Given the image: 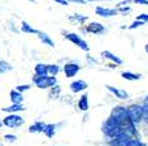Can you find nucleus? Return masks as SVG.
Segmentation results:
<instances>
[{
	"label": "nucleus",
	"mask_w": 148,
	"mask_h": 146,
	"mask_svg": "<svg viewBox=\"0 0 148 146\" xmlns=\"http://www.w3.org/2000/svg\"><path fill=\"white\" fill-rule=\"evenodd\" d=\"M122 130H123V125L118 124L111 116L103 122V124H102V133L105 134V136H107V137H110V138L116 137Z\"/></svg>",
	"instance_id": "1"
},
{
	"label": "nucleus",
	"mask_w": 148,
	"mask_h": 146,
	"mask_svg": "<svg viewBox=\"0 0 148 146\" xmlns=\"http://www.w3.org/2000/svg\"><path fill=\"white\" fill-rule=\"evenodd\" d=\"M33 83L36 84L37 88H50L57 84V78L54 75H36L33 76Z\"/></svg>",
	"instance_id": "2"
},
{
	"label": "nucleus",
	"mask_w": 148,
	"mask_h": 146,
	"mask_svg": "<svg viewBox=\"0 0 148 146\" xmlns=\"http://www.w3.org/2000/svg\"><path fill=\"white\" fill-rule=\"evenodd\" d=\"M110 116L118 122V124L123 125L124 122L128 120V108H127V107H123V105L114 107L112 111H111Z\"/></svg>",
	"instance_id": "3"
},
{
	"label": "nucleus",
	"mask_w": 148,
	"mask_h": 146,
	"mask_svg": "<svg viewBox=\"0 0 148 146\" xmlns=\"http://www.w3.org/2000/svg\"><path fill=\"white\" fill-rule=\"evenodd\" d=\"M3 124L7 128H18V126L25 124V119L17 113H9L3 119Z\"/></svg>",
	"instance_id": "4"
},
{
	"label": "nucleus",
	"mask_w": 148,
	"mask_h": 146,
	"mask_svg": "<svg viewBox=\"0 0 148 146\" xmlns=\"http://www.w3.org/2000/svg\"><path fill=\"white\" fill-rule=\"evenodd\" d=\"M128 120L134 124H139L143 120V105L132 104L128 107Z\"/></svg>",
	"instance_id": "5"
},
{
	"label": "nucleus",
	"mask_w": 148,
	"mask_h": 146,
	"mask_svg": "<svg viewBox=\"0 0 148 146\" xmlns=\"http://www.w3.org/2000/svg\"><path fill=\"white\" fill-rule=\"evenodd\" d=\"M65 37H66V40H69L71 43L77 45L78 48L82 49V50H85V52H89V50H90L87 42H86V41H83L77 33H66V34H65Z\"/></svg>",
	"instance_id": "6"
},
{
	"label": "nucleus",
	"mask_w": 148,
	"mask_h": 146,
	"mask_svg": "<svg viewBox=\"0 0 148 146\" xmlns=\"http://www.w3.org/2000/svg\"><path fill=\"white\" fill-rule=\"evenodd\" d=\"M81 70V66L75 62H69L64 66V74L66 78H74L78 74V71Z\"/></svg>",
	"instance_id": "7"
},
{
	"label": "nucleus",
	"mask_w": 148,
	"mask_h": 146,
	"mask_svg": "<svg viewBox=\"0 0 148 146\" xmlns=\"http://www.w3.org/2000/svg\"><path fill=\"white\" fill-rule=\"evenodd\" d=\"M83 31H85V33L87 32V33H92V34H102L106 32V28L103 26L101 22L94 21V22H90Z\"/></svg>",
	"instance_id": "8"
},
{
	"label": "nucleus",
	"mask_w": 148,
	"mask_h": 146,
	"mask_svg": "<svg viewBox=\"0 0 148 146\" xmlns=\"http://www.w3.org/2000/svg\"><path fill=\"white\" fill-rule=\"evenodd\" d=\"M118 13L116 8H105V7H97L95 8V15L101 16V17H112Z\"/></svg>",
	"instance_id": "9"
},
{
	"label": "nucleus",
	"mask_w": 148,
	"mask_h": 146,
	"mask_svg": "<svg viewBox=\"0 0 148 146\" xmlns=\"http://www.w3.org/2000/svg\"><path fill=\"white\" fill-rule=\"evenodd\" d=\"M69 87H70V91L71 92L78 94V92H83V91H85V90L89 87V84H87V82L79 79V80H74V82H71Z\"/></svg>",
	"instance_id": "10"
},
{
	"label": "nucleus",
	"mask_w": 148,
	"mask_h": 146,
	"mask_svg": "<svg viewBox=\"0 0 148 146\" xmlns=\"http://www.w3.org/2000/svg\"><path fill=\"white\" fill-rule=\"evenodd\" d=\"M106 88H107L112 95H115L118 99H120V100H127V99H128V92L124 91V90L116 88V87H114V86H110V84L106 86Z\"/></svg>",
	"instance_id": "11"
},
{
	"label": "nucleus",
	"mask_w": 148,
	"mask_h": 146,
	"mask_svg": "<svg viewBox=\"0 0 148 146\" xmlns=\"http://www.w3.org/2000/svg\"><path fill=\"white\" fill-rule=\"evenodd\" d=\"M101 55H102V58H105V59H108V61L114 62L115 65H123V61H122V59H120L118 55H115L114 53L108 52V50H105V52H102Z\"/></svg>",
	"instance_id": "12"
},
{
	"label": "nucleus",
	"mask_w": 148,
	"mask_h": 146,
	"mask_svg": "<svg viewBox=\"0 0 148 146\" xmlns=\"http://www.w3.org/2000/svg\"><path fill=\"white\" fill-rule=\"evenodd\" d=\"M25 109H27V108L23 105V103H13L12 105L3 108V111L7 113H17V112H23V111H25Z\"/></svg>",
	"instance_id": "13"
},
{
	"label": "nucleus",
	"mask_w": 148,
	"mask_h": 146,
	"mask_svg": "<svg viewBox=\"0 0 148 146\" xmlns=\"http://www.w3.org/2000/svg\"><path fill=\"white\" fill-rule=\"evenodd\" d=\"M37 37H38V40H40L44 45L49 46V48H54V42H53V40L49 37V34H46L45 32H40V31H38Z\"/></svg>",
	"instance_id": "14"
},
{
	"label": "nucleus",
	"mask_w": 148,
	"mask_h": 146,
	"mask_svg": "<svg viewBox=\"0 0 148 146\" xmlns=\"http://www.w3.org/2000/svg\"><path fill=\"white\" fill-rule=\"evenodd\" d=\"M45 125L42 121H36L34 124H32L31 126H29V133H42L44 129H45Z\"/></svg>",
	"instance_id": "15"
},
{
	"label": "nucleus",
	"mask_w": 148,
	"mask_h": 146,
	"mask_svg": "<svg viewBox=\"0 0 148 146\" xmlns=\"http://www.w3.org/2000/svg\"><path fill=\"white\" fill-rule=\"evenodd\" d=\"M78 108L83 112H86L89 109V95L85 94L79 97V100H78Z\"/></svg>",
	"instance_id": "16"
},
{
	"label": "nucleus",
	"mask_w": 148,
	"mask_h": 146,
	"mask_svg": "<svg viewBox=\"0 0 148 146\" xmlns=\"http://www.w3.org/2000/svg\"><path fill=\"white\" fill-rule=\"evenodd\" d=\"M9 97H11L12 103H23V101H24L23 92L17 91V90H12V91L9 92Z\"/></svg>",
	"instance_id": "17"
},
{
	"label": "nucleus",
	"mask_w": 148,
	"mask_h": 146,
	"mask_svg": "<svg viewBox=\"0 0 148 146\" xmlns=\"http://www.w3.org/2000/svg\"><path fill=\"white\" fill-rule=\"evenodd\" d=\"M122 78L126 80L135 82V80L142 79V75H140V74H135V73H130V71H123V73H122Z\"/></svg>",
	"instance_id": "18"
},
{
	"label": "nucleus",
	"mask_w": 148,
	"mask_h": 146,
	"mask_svg": "<svg viewBox=\"0 0 148 146\" xmlns=\"http://www.w3.org/2000/svg\"><path fill=\"white\" fill-rule=\"evenodd\" d=\"M56 128H57V126H56L54 124H46L42 133L45 134L48 138H53L54 137V134H56Z\"/></svg>",
	"instance_id": "19"
},
{
	"label": "nucleus",
	"mask_w": 148,
	"mask_h": 146,
	"mask_svg": "<svg viewBox=\"0 0 148 146\" xmlns=\"http://www.w3.org/2000/svg\"><path fill=\"white\" fill-rule=\"evenodd\" d=\"M34 74L36 75H48V65L37 63L34 66Z\"/></svg>",
	"instance_id": "20"
},
{
	"label": "nucleus",
	"mask_w": 148,
	"mask_h": 146,
	"mask_svg": "<svg viewBox=\"0 0 148 146\" xmlns=\"http://www.w3.org/2000/svg\"><path fill=\"white\" fill-rule=\"evenodd\" d=\"M21 32L23 33H28V34H37L38 33V31L34 29L33 26H31L27 21H21Z\"/></svg>",
	"instance_id": "21"
},
{
	"label": "nucleus",
	"mask_w": 148,
	"mask_h": 146,
	"mask_svg": "<svg viewBox=\"0 0 148 146\" xmlns=\"http://www.w3.org/2000/svg\"><path fill=\"white\" fill-rule=\"evenodd\" d=\"M124 146H147V143L143 142V141H140L139 138H128V140L124 142Z\"/></svg>",
	"instance_id": "22"
},
{
	"label": "nucleus",
	"mask_w": 148,
	"mask_h": 146,
	"mask_svg": "<svg viewBox=\"0 0 148 146\" xmlns=\"http://www.w3.org/2000/svg\"><path fill=\"white\" fill-rule=\"evenodd\" d=\"M60 94H61V87L60 86H53L50 87V91H49V99H58L60 97Z\"/></svg>",
	"instance_id": "23"
},
{
	"label": "nucleus",
	"mask_w": 148,
	"mask_h": 146,
	"mask_svg": "<svg viewBox=\"0 0 148 146\" xmlns=\"http://www.w3.org/2000/svg\"><path fill=\"white\" fill-rule=\"evenodd\" d=\"M12 70H13V67L11 66V63H8L7 61H0V75L1 74H7Z\"/></svg>",
	"instance_id": "24"
},
{
	"label": "nucleus",
	"mask_w": 148,
	"mask_h": 146,
	"mask_svg": "<svg viewBox=\"0 0 148 146\" xmlns=\"http://www.w3.org/2000/svg\"><path fill=\"white\" fill-rule=\"evenodd\" d=\"M71 21H77L78 24H83V22L87 20V16H83V15H78V13H74L69 17Z\"/></svg>",
	"instance_id": "25"
},
{
	"label": "nucleus",
	"mask_w": 148,
	"mask_h": 146,
	"mask_svg": "<svg viewBox=\"0 0 148 146\" xmlns=\"http://www.w3.org/2000/svg\"><path fill=\"white\" fill-rule=\"evenodd\" d=\"M60 66L58 65H48V75H57L60 73Z\"/></svg>",
	"instance_id": "26"
},
{
	"label": "nucleus",
	"mask_w": 148,
	"mask_h": 146,
	"mask_svg": "<svg viewBox=\"0 0 148 146\" xmlns=\"http://www.w3.org/2000/svg\"><path fill=\"white\" fill-rule=\"evenodd\" d=\"M124 142H126V141L120 140V138H118V137H114L110 140L108 146H124Z\"/></svg>",
	"instance_id": "27"
},
{
	"label": "nucleus",
	"mask_w": 148,
	"mask_h": 146,
	"mask_svg": "<svg viewBox=\"0 0 148 146\" xmlns=\"http://www.w3.org/2000/svg\"><path fill=\"white\" fill-rule=\"evenodd\" d=\"M143 25H145V22H144V21H142V20H138V18H136L135 21H134L132 24H131V25L128 26V29H130V31H132V29H136V28L143 26Z\"/></svg>",
	"instance_id": "28"
},
{
	"label": "nucleus",
	"mask_w": 148,
	"mask_h": 146,
	"mask_svg": "<svg viewBox=\"0 0 148 146\" xmlns=\"http://www.w3.org/2000/svg\"><path fill=\"white\" fill-rule=\"evenodd\" d=\"M4 140H5V142L13 143L17 141V137H16L15 134H5V136H4Z\"/></svg>",
	"instance_id": "29"
},
{
	"label": "nucleus",
	"mask_w": 148,
	"mask_h": 146,
	"mask_svg": "<svg viewBox=\"0 0 148 146\" xmlns=\"http://www.w3.org/2000/svg\"><path fill=\"white\" fill-rule=\"evenodd\" d=\"M32 86L31 84H20V86H17L16 87V90L17 91H20V92H25V91H28V90L31 88Z\"/></svg>",
	"instance_id": "30"
},
{
	"label": "nucleus",
	"mask_w": 148,
	"mask_h": 146,
	"mask_svg": "<svg viewBox=\"0 0 148 146\" xmlns=\"http://www.w3.org/2000/svg\"><path fill=\"white\" fill-rule=\"evenodd\" d=\"M143 120L148 121V103L143 104Z\"/></svg>",
	"instance_id": "31"
},
{
	"label": "nucleus",
	"mask_w": 148,
	"mask_h": 146,
	"mask_svg": "<svg viewBox=\"0 0 148 146\" xmlns=\"http://www.w3.org/2000/svg\"><path fill=\"white\" fill-rule=\"evenodd\" d=\"M136 18H138V20H142V21H144L145 24H148V13H142V15H139Z\"/></svg>",
	"instance_id": "32"
},
{
	"label": "nucleus",
	"mask_w": 148,
	"mask_h": 146,
	"mask_svg": "<svg viewBox=\"0 0 148 146\" xmlns=\"http://www.w3.org/2000/svg\"><path fill=\"white\" fill-rule=\"evenodd\" d=\"M130 11H131V8H130L128 5H120L119 8H118V12H122V13L130 12Z\"/></svg>",
	"instance_id": "33"
},
{
	"label": "nucleus",
	"mask_w": 148,
	"mask_h": 146,
	"mask_svg": "<svg viewBox=\"0 0 148 146\" xmlns=\"http://www.w3.org/2000/svg\"><path fill=\"white\" fill-rule=\"evenodd\" d=\"M135 4H144V5H148V0H134Z\"/></svg>",
	"instance_id": "34"
},
{
	"label": "nucleus",
	"mask_w": 148,
	"mask_h": 146,
	"mask_svg": "<svg viewBox=\"0 0 148 146\" xmlns=\"http://www.w3.org/2000/svg\"><path fill=\"white\" fill-rule=\"evenodd\" d=\"M56 3H58V4H61V5H68L69 4V1L68 0H54Z\"/></svg>",
	"instance_id": "35"
},
{
	"label": "nucleus",
	"mask_w": 148,
	"mask_h": 146,
	"mask_svg": "<svg viewBox=\"0 0 148 146\" xmlns=\"http://www.w3.org/2000/svg\"><path fill=\"white\" fill-rule=\"evenodd\" d=\"M87 59H89V62H90V63H94V65L97 63V61H95V59H92V58L90 57V55H87Z\"/></svg>",
	"instance_id": "36"
},
{
	"label": "nucleus",
	"mask_w": 148,
	"mask_h": 146,
	"mask_svg": "<svg viewBox=\"0 0 148 146\" xmlns=\"http://www.w3.org/2000/svg\"><path fill=\"white\" fill-rule=\"evenodd\" d=\"M144 50H145V53H148V43L144 46Z\"/></svg>",
	"instance_id": "37"
},
{
	"label": "nucleus",
	"mask_w": 148,
	"mask_h": 146,
	"mask_svg": "<svg viewBox=\"0 0 148 146\" xmlns=\"http://www.w3.org/2000/svg\"><path fill=\"white\" fill-rule=\"evenodd\" d=\"M144 103H148V95L145 96V99H144Z\"/></svg>",
	"instance_id": "38"
},
{
	"label": "nucleus",
	"mask_w": 148,
	"mask_h": 146,
	"mask_svg": "<svg viewBox=\"0 0 148 146\" xmlns=\"http://www.w3.org/2000/svg\"><path fill=\"white\" fill-rule=\"evenodd\" d=\"M3 125H4V124H3V121H1V120H0V128H1V126H3Z\"/></svg>",
	"instance_id": "39"
},
{
	"label": "nucleus",
	"mask_w": 148,
	"mask_h": 146,
	"mask_svg": "<svg viewBox=\"0 0 148 146\" xmlns=\"http://www.w3.org/2000/svg\"><path fill=\"white\" fill-rule=\"evenodd\" d=\"M85 1H92V0H85Z\"/></svg>",
	"instance_id": "40"
},
{
	"label": "nucleus",
	"mask_w": 148,
	"mask_h": 146,
	"mask_svg": "<svg viewBox=\"0 0 148 146\" xmlns=\"http://www.w3.org/2000/svg\"><path fill=\"white\" fill-rule=\"evenodd\" d=\"M31 1H32V3H34V0H31Z\"/></svg>",
	"instance_id": "41"
}]
</instances>
